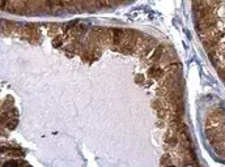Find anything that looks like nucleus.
<instances>
[{
    "label": "nucleus",
    "instance_id": "obj_9",
    "mask_svg": "<svg viewBox=\"0 0 225 167\" xmlns=\"http://www.w3.org/2000/svg\"><path fill=\"white\" fill-rule=\"evenodd\" d=\"M7 4H8V0H2V9L7 7Z\"/></svg>",
    "mask_w": 225,
    "mask_h": 167
},
{
    "label": "nucleus",
    "instance_id": "obj_7",
    "mask_svg": "<svg viewBox=\"0 0 225 167\" xmlns=\"http://www.w3.org/2000/svg\"><path fill=\"white\" fill-rule=\"evenodd\" d=\"M171 163H173V162L169 161V157L167 155L164 158V159H161V165H171Z\"/></svg>",
    "mask_w": 225,
    "mask_h": 167
},
{
    "label": "nucleus",
    "instance_id": "obj_8",
    "mask_svg": "<svg viewBox=\"0 0 225 167\" xmlns=\"http://www.w3.org/2000/svg\"><path fill=\"white\" fill-rule=\"evenodd\" d=\"M143 80H144V78H143V76H136V77H135V82H136V84L143 82Z\"/></svg>",
    "mask_w": 225,
    "mask_h": 167
},
{
    "label": "nucleus",
    "instance_id": "obj_4",
    "mask_svg": "<svg viewBox=\"0 0 225 167\" xmlns=\"http://www.w3.org/2000/svg\"><path fill=\"white\" fill-rule=\"evenodd\" d=\"M208 5L212 8V9H215V11H217L219 9V7L221 5V0H209L208 2Z\"/></svg>",
    "mask_w": 225,
    "mask_h": 167
},
{
    "label": "nucleus",
    "instance_id": "obj_3",
    "mask_svg": "<svg viewBox=\"0 0 225 167\" xmlns=\"http://www.w3.org/2000/svg\"><path fill=\"white\" fill-rule=\"evenodd\" d=\"M148 73H149V76L153 77V78H160L162 74H164V71H162L160 67H152L148 71Z\"/></svg>",
    "mask_w": 225,
    "mask_h": 167
},
{
    "label": "nucleus",
    "instance_id": "obj_5",
    "mask_svg": "<svg viewBox=\"0 0 225 167\" xmlns=\"http://www.w3.org/2000/svg\"><path fill=\"white\" fill-rule=\"evenodd\" d=\"M52 46H54V47H58V48L63 46V39H62V37H56V38H54Z\"/></svg>",
    "mask_w": 225,
    "mask_h": 167
},
{
    "label": "nucleus",
    "instance_id": "obj_6",
    "mask_svg": "<svg viewBox=\"0 0 225 167\" xmlns=\"http://www.w3.org/2000/svg\"><path fill=\"white\" fill-rule=\"evenodd\" d=\"M16 124H17V120H16V119H13L12 121H8V123H7L8 129H13V128L16 127Z\"/></svg>",
    "mask_w": 225,
    "mask_h": 167
},
{
    "label": "nucleus",
    "instance_id": "obj_1",
    "mask_svg": "<svg viewBox=\"0 0 225 167\" xmlns=\"http://www.w3.org/2000/svg\"><path fill=\"white\" fill-rule=\"evenodd\" d=\"M165 52V47L162 45H158L156 48L153 50L152 52V56H151V61H158L160 59H162V55Z\"/></svg>",
    "mask_w": 225,
    "mask_h": 167
},
{
    "label": "nucleus",
    "instance_id": "obj_2",
    "mask_svg": "<svg viewBox=\"0 0 225 167\" xmlns=\"http://www.w3.org/2000/svg\"><path fill=\"white\" fill-rule=\"evenodd\" d=\"M165 145L166 146H169V148H175L178 145V142H179V140H178V137L177 136H174V135H166V137H165Z\"/></svg>",
    "mask_w": 225,
    "mask_h": 167
}]
</instances>
